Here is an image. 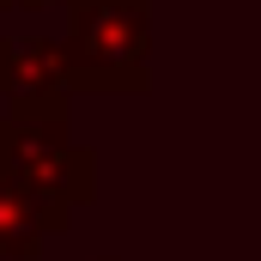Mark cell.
I'll use <instances>...</instances> for the list:
<instances>
[{
    "instance_id": "cell-1",
    "label": "cell",
    "mask_w": 261,
    "mask_h": 261,
    "mask_svg": "<svg viewBox=\"0 0 261 261\" xmlns=\"http://www.w3.org/2000/svg\"><path fill=\"white\" fill-rule=\"evenodd\" d=\"M91 170L97 158L73 146V128H67V97H18L0 116V176L6 182H24L37 195L79 206L91 200Z\"/></svg>"
},
{
    "instance_id": "cell-2",
    "label": "cell",
    "mask_w": 261,
    "mask_h": 261,
    "mask_svg": "<svg viewBox=\"0 0 261 261\" xmlns=\"http://www.w3.org/2000/svg\"><path fill=\"white\" fill-rule=\"evenodd\" d=\"M61 61L67 85H140L146 73V0H67Z\"/></svg>"
},
{
    "instance_id": "cell-3",
    "label": "cell",
    "mask_w": 261,
    "mask_h": 261,
    "mask_svg": "<svg viewBox=\"0 0 261 261\" xmlns=\"http://www.w3.org/2000/svg\"><path fill=\"white\" fill-rule=\"evenodd\" d=\"M67 200L55 195H37V189H24V182H6L0 176V255H18L31 261L55 231L67 225Z\"/></svg>"
},
{
    "instance_id": "cell-4",
    "label": "cell",
    "mask_w": 261,
    "mask_h": 261,
    "mask_svg": "<svg viewBox=\"0 0 261 261\" xmlns=\"http://www.w3.org/2000/svg\"><path fill=\"white\" fill-rule=\"evenodd\" d=\"M0 91L12 97H73L55 37H0Z\"/></svg>"
},
{
    "instance_id": "cell-5",
    "label": "cell",
    "mask_w": 261,
    "mask_h": 261,
    "mask_svg": "<svg viewBox=\"0 0 261 261\" xmlns=\"http://www.w3.org/2000/svg\"><path fill=\"white\" fill-rule=\"evenodd\" d=\"M0 6H55V0H0Z\"/></svg>"
}]
</instances>
